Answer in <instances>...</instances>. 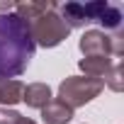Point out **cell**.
<instances>
[{
  "label": "cell",
  "mask_w": 124,
  "mask_h": 124,
  "mask_svg": "<svg viewBox=\"0 0 124 124\" xmlns=\"http://www.w3.org/2000/svg\"><path fill=\"white\" fill-rule=\"evenodd\" d=\"M34 41L24 20L15 12L0 15V78H17L34 58Z\"/></svg>",
  "instance_id": "obj_1"
},
{
  "label": "cell",
  "mask_w": 124,
  "mask_h": 124,
  "mask_svg": "<svg viewBox=\"0 0 124 124\" xmlns=\"http://www.w3.org/2000/svg\"><path fill=\"white\" fill-rule=\"evenodd\" d=\"M58 15L71 29H80L85 24H102V32H122L124 12L119 5L107 3V0H93V3H63L58 5Z\"/></svg>",
  "instance_id": "obj_2"
},
{
  "label": "cell",
  "mask_w": 124,
  "mask_h": 124,
  "mask_svg": "<svg viewBox=\"0 0 124 124\" xmlns=\"http://www.w3.org/2000/svg\"><path fill=\"white\" fill-rule=\"evenodd\" d=\"M27 27H29L34 46H44V49L58 46L61 41H66L68 34H71V27L63 22V17L58 15V5L51 3V0H49V5L39 15H34L32 20H27Z\"/></svg>",
  "instance_id": "obj_3"
},
{
  "label": "cell",
  "mask_w": 124,
  "mask_h": 124,
  "mask_svg": "<svg viewBox=\"0 0 124 124\" xmlns=\"http://www.w3.org/2000/svg\"><path fill=\"white\" fill-rule=\"evenodd\" d=\"M102 90H105V83L100 78L68 76L66 80H61V85H58V100L63 105H68L71 109H78V107H85L88 102H93Z\"/></svg>",
  "instance_id": "obj_4"
},
{
  "label": "cell",
  "mask_w": 124,
  "mask_h": 124,
  "mask_svg": "<svg viewBox=\"0 0 124 124\" xmlns=\"http://www.w3.org/2000/svg\"><path fill=\"white\" fill-rule=\"evenodd\" d=\"M83 56H109V58H119L124 54V34L122 32H102V29H88L83 32L80 41H78Z\"/></svg>",
  "instance_id": "obj_5"
},
{
  "label": "cell",
  "mask_w": 124,
  "mask_h": 124,
  "mask_svg": "<svg viewBox=\"0 0 124 124\" xmlns=\"http://www.w3.org/2000/svg\"><path fill=\"white\" fill-rule=\"evenodd\" d=\"M22 102L32 109H41L51 102V88L46 83H29L22 90Z\"/></svg>",
  "instance_id": "obj_6"
},
{
  "label": "cell",
  "mask_w": 124,
  "mask_h": 124,
  "mask_svg": "<svg viewBox=\"0 0 124 124\" xmlns=\"http://www.w3.org/2000/svg\"><path fill=\"white\" fill-rule=\"evenodd\" d=\"M41 119H44V124H68L73 119V109L68 105H63L58 97H51V102L46 107H41Z\"/></svg>",
  "instance_id": "obj_7"
},
{
  "label": "cell",
  "mask_w": 124,
  "mask_h": 124,
  "mask_svg": "<svg viewBox=\"0 0 124 124\" xmlns=\"http://www.w3.org/2000/svg\"><path fill=\"white\" fill-rule=\"evenodd\" d=\"M112 63H114V58H109V56H83L80 61H78V66H80V71L85 73V76H90V78H105V73L112 68Z\"/></svg>",
  "instance_id": "obj_8"
},
{
  "label": "cell",
  "mask_w": 124,
  "mask_h": 124,
  "mask_svg": "<svg viewBox=\"0 0 124 124\" xmlns=\"http://www.w3.org/2000/svg\"><path fill=\"white\" fill-rule=\"evenodd\" d=\"M22 90H24V83L17 80V78H0V105L8 107H15L17 102H22Z\"/></svg>",
  "instance_id": "obj_9"
},
{
  "label": "cell",
  "mask_w": 124,
  "mask_h": 124,
  "mask_svg": "<svg viewBox=\"0 0 124 124\" xmlns=\"http://www.w3.org/2000/svg\"><path fill=\"white\" fill-rule=\"evenodd\" d=\"M102 83H105L107 88H112L114 93H122V90H124V78H122V63H119V61L112 63V68L105 73Z\"/></svg>",
  "instance_id": "obj_10"
},
{
  "label": "cell",
  "mask_w": 124,
  "mask_h": 124,
  "mask_svg": "<svg viewBox=\"0 0 124 124\" xmlns=\"http://www.w3.org/2000/svg\"><path fill=\"white\" fill-rule=\"evenodd\" d=\"M22 114L17 109H0V124H20Z\"/></svg>",
  "instance_id": "obj_11"
},
{
  "label": "cell",
  "mask_w": 124,
  "mask_h": 124,
  "mask_svg": "<svg viewBox=\"0 0 124 124\" xmlns=\"http://www.w3.org/2000/svg\"><path fill=\"white\" fill-rule=\"evenodd\" d=\"M15 10V3H10V0H8V3H5V0H0V15H8V12H12Z\"/></svg>",
  "instance_id": "obj_12"
},
{
  "label": "cell",
  "mask_w": 124,
  "mask_h": 124,
  "mask_svg": "<svg viewBox=\"0 0 124 124\" xmlns=\"http://www.w3.org/2000/svg\"><path fill=\"white\" fill-rule=\"evenodd\" d=\"M20 124H37V122H34V119H27V117H22V119H20Z\"/></svg>",
  "instance_id": "obj_13"
}]
</instances>
